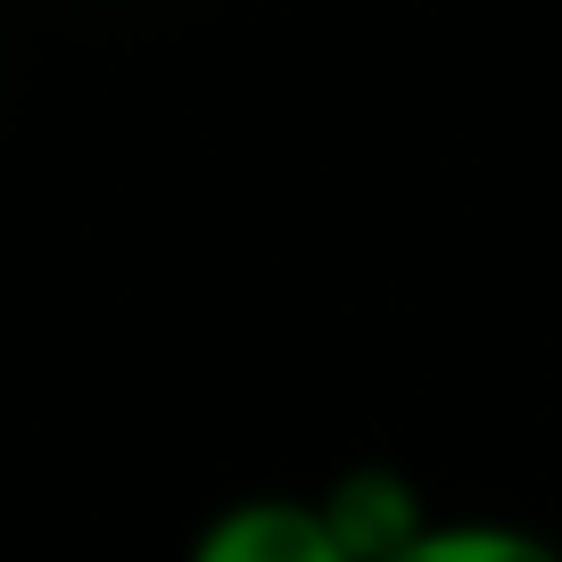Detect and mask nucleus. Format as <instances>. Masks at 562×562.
Instances as JSON below:
<instances>
[{
	"label": "nucleus",
	"mask_w": 562,
	"mask_h": 562,
	"mask_svg": "<svg viewBox=\"0 0 562 562\" xmlns=\"http://www.w3.org/2000/svg\"><path fill=\"white\" fill-rule=\"evenodd\" d=\"M315 505L331 521V538L348 546V562H389L439 521L430 496H422V480L397 472V463H348V472H331L315 488Z\"/></svg>",
	"instance_id": "obj_1"
},
{
	"label": "nucleus",
	"mask_w": 562,
	"mask_h": 562,
	"mask_svg": "<svg viewBox=\"0 0 562 562\" xmlns=\"http://www.w3.org/2000/svg\"><path fill=\"white\" fill-rule=\"evenodd\" d=\"M182 562H348L315 496H240L207 513L182 546Z\"/></svg>",
	"instance_id": "obj_2"
},
{
	"label": "nucleus",
	"mask_w": 562,
	"mask_h": 562,
	"mask_svg": "<svg viewBox=\"0 0 562 562\" xmlns=\"http://www.w3.org/2000/svg\"><path fill=\"white\" fill-rule=\"evenodd\" d=\"M389 562H562V546L521 521H430Z\"/></svg>",
	"instance_id": "obj_3"
}]
</instances>
